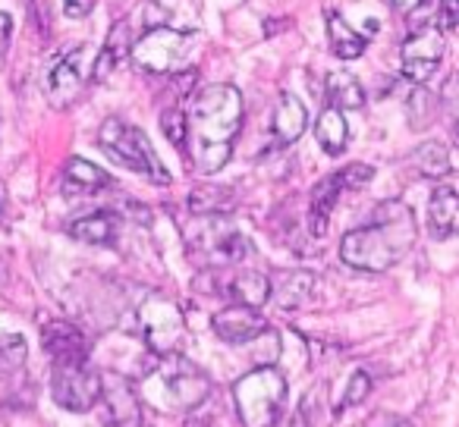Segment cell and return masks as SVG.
I'll return each instance as SVG.
<instances>
[{
  "mask_svg": "<svg viewBox=\"0 0 459 427\" xmlns=\"http://www.w3.org/2000/svg\"><path fill=\"white\" fill-rule=\"evenodd\" d=\"M287 377L277 364H258L233 383V408L243 427H274L287 406Z\"/></svg>",
  "mask_w": 459,
  "mask_h": 427,
  "instance_id": "cell-4",
  "label": "cell"
},
{
  "mask_svg": "<svg viewBox=\"0 0 459 427\" xmlns=\"http://www.w3.org/2000/svg\"><path fill=\"white\" fill-rule=\"evenodd\" d=\"M434 107H437V101H434V95H428V91H415L412 98H409V120H412L415 129H425L428 123H431L434 116Z\"/></svg>",
  "mask_w": 459,
  "mask_h": 427,
  "instance_id": "cell-29",
  "label": "cell"
},
{
  "mask_svg": "<svg viewBox=\"0 0 459 427\" xmlns=\"http://www.w3.org/2000/svg\"><path fill=\"white\" fill-rule=\"evenodd\" d=\"M98 0H64V13L70 16V20H85V16L95 10Z\"/></svg>",
  "mask_w": 459,
  "mask_h": 427,
  "instance_id": "cell-31",
  "label": "cell"
},
{
  "mask_svg": "<svg viewBox=\"0 0 459 427\" xmlns=\"http://www.w3.org/2000/svg\"><path fill=\"white\" fill-rule=\"evenodd\" d=\"M4 210H7V198H4V185H0V220H4Z\"/></svg>",
  "mask_w": 459,
  "mask_h": 427,
  "instance_id": "cell-36",
  "label": "cell"
},
{
  "mask_svg": "<svg viewBox=\"0 0 459 427\" xmlns=\"http://www.w3.org/2000/svg\"><path fill=\"white\" fill-rule=\"evenodd\" d=\"M98 145H101V151L108 154L110 160H117V164L126 167V170L145 176L148 183H154V185L170 183V173H167V167L160 164V158L154 154L148 135L142 132L139 126H133V123L120 120V116H108V120L101 123V129H98Z\"/></svg>",
  "mask_w": 459,
  "mask_h": 427,
  "instance_id": "cell-5",
  "label": "cell"
},
{
  "mask_svg": "<svg viewBox=\"0 0 459 427\" xmlns=\"http://www.w3.org/2000/svg\"><path fill=\"white\" fill-rule=\"evenodd\" d=\"M293 427H308V418H306V406L296 412V418H293Z\"/></svg>",
  "mask_w": 459,
  "mask_h": 427,
  "instance_id": "cell-35",
  "label": "cell"
},
{
  "mask_svg": "<svg viewBox=\"0 0 459 427\" xmlns=\"http://www.w3.org/2000/svg\"><path fill=\"white\" fill-rule=\"evenodd\" d=\"M129 47H133V32H129V20H120L114 29L108 32V41H104L101 54L91 64V82H104L110 73L117 70L120 60L129 57Z\"/></svg>",
  "mask_w": 459,
  "mask_h": 427,
  "instance_id": "cell-19",
  "label": "cell"
},
{
  "mask_svg": "<svg viewBox=\"0 0 459 427\" xmlns=\"http://www.w3.org/2000/svg\"><path fill=\"white\" fill-rule=\"evenodd\" d=\"M315 139L325 148L327 154H343L346 141H350V126L343 120V110L337 107H325L315 123Z\"/></svg>",
  "mask_w": 459,
  "mask_h": 427,
  "instance_id": "cell-23",
  "label": "cell"
},
{
  "mask_svg": "<svg viewBox=\"0 0 459 427\" xmlns=\"http://www.w3.org/2000/svg\"><path fill=\"white\" fill-rule=\"evenodd\" d=\"M390 4L396 7V13L409 16V13H415V10H419L421 4H425V0H390Z\"/></svg>",
  "mask_w": 459,
  "mask_h": 427,
  "instance_id": "cell-34",
  "label": "cell"
},
{
  "mask_svg": "<svg viewBox=\"0 0 459 427\" xmlns=\"http://www.w3.org/2000/svg\"><path fill=\"white\" fill-rule=\"evenodd\" d=\"M198 35L192 32H177L170 26H154L142 35L139 41H133L129 47V57L139 66L142 73H158V76H170L179 73L183 64L195 51Z\"/></svg>",
  "mask_w": 459,
  "mask_h": 427,
  "instance_id": "cell-7",
  "label": "cell"
},
{
  "mask_svg": "<svg viewBox=\"0 0 459 427\" xmlns=\"http://www.w3.org/2000/svg\"><path fill=\"white\" fill-rule=\"evenodd\" d=\"M139 399H145L154 412L164 414H189L208 399L211 377L195 362L183 358L179 352L158 355L152 368L142 374L135 387Z\"/></svg>",
  "mask_w": 459,
  "mask_h": 427,
  "instance_id": "cell-3",
  "label": "cell"
},
{
  "mask_svg": "<svg viewBox=\"0 0 459 427\" xmlns=\"http://www.w3.org/2000/svg\"><path fill=\"white\" fill-rule=\"evenodd\" d=\"M312 286H315V277L306 274V270H290L277 280V286L271 283V299L277 295L281 308H296L312 295Z\"/></svg>",
  "mask_w": 459,
  "mask_h": 427,
  "instance_id": "cell-25",
  "label": "cell"
},
{
  "mask_svg": "<svg viewBox=\"0 0 459 427\" xmlns=\"http://www.w3.org/2000/svg\"><path fill=\"white\" fill-rule=\"evenodd\" d=\"M41 343L51 362H66V358H89V339L70 320H48L41 327Z\"/></svg>",
  "mask_w": 459,
  "mask_h": 427,
  "instance_id": "cell-14",
  "label": "cell"
},
{
  "mask_svg": "<svg viewBox=\"0 0 459 427\" xmlns=\"http://www.w3.org/2000/svg\"><path fill=\"white\" fill-rule=\"evenodd\" d=\"M412 164H415V170H419L421 176H428V179H440V176H446V173L453 170L450 151H446L440 141H425V145L415 148Z\"/></svg>",
  "mask_w": 459,
  "mask_h": 427,
  "instance_id": "cell-27",
  "label": "cell"
},
{
  "mask_svg": "<svg viewBox=\"0 0 459 427\" xmlns=\"http://www.w3.org/2000/svg\"><path fill=\"white\" fill-rule=\"evenodd\" d=\"M237 204L233 192L223 185H198L189 195V210L192 214H230Z\"/></svg>",
  "mask_w": 459,
  "mask_h": 427,
  "instance_id": "cell-26",
  "label": "cell"
},
{
  "mask_svg": "<svg viewBox=\"0 0 459 427\" xmlns=\"http://www.w3.org/2000/svg\"><path fill=\"white\" fill-rule=\"evenodd\" d=\"M10 41H13V20H10V13L0 10V57L10 51Z\"/></svg>",
  "mask_w": 459,
  "mask_h": 427,
  "instance_id": "cell-33",
  "label": "cell"
},
{
  "mask_svg": "<svg viewBox=\"0 0 459 427\" xmlns=\"http://www.w3.org/2000/svg\"><path fill=\"white\" fill-rule=\"evenodd\" d=\"M110 185V176L95 167L91 160H82V158H73L66 160L64 167V179H60V192L66 198H79V195H95V192L108 189Z\"/></svg>",
  "mask_w": 459,
  "mask_h": 427,
  "instance_id": "cell-17",
  "label": "cell"
},
{
  "mask_svg": "<svg viewBox=\"0 0 459 427\" xmlns=\"http://www.w3.org/2000/svg\"><path fill=\"white\" fill-rule=\"evenodd\" d=\"M327 101L337 110H359L365 104V89L352 73L337 70L327 76Z\"/></svg>",
  "mask_w": 459,
  "mask_h": 427,
  "instance_id": "cell-24",
  "label": "cell"
},
{
  "mask_svg": "<svg viewBox=\"0 0 459 427\" xmlns=\"http://www.w3.org/2000/svg\"><path fill=\"white\" fill-rule=\"evenodd\" d=\"M394 427H412V424H406V421H400V424H394Z\"/></svg>",
  "mask_w": 459,
  "mask_h": 427,
  "instance_id": "cell-37",
  "label": "cell"
},
{
  "mask_svg": "<svg viewBox=\"0 0 459 427\" xmlns=\"http://www.w3.org/2000/svg\"><path fill=\"white\" fill-rule=\"evenodd\" d=\"M343 192H346V185H343L340 170L331 173V176H325L312 189V195H308V224H312L315 236H325V233H327L331 214H333V208H337V201H340V195H343Z\"/></svg>",
  "mask_w": 459,
  "mask_h": 427,
  "instance_id": "cell-16",
  "label": "cell"
},
{
  "mask_svg": "<svg viewBox=\"0 0 459 427\" xmlns=\"http://www.w3.org/2000/svg\"><path fill=\"white\" fill-rule=\"evenodd\" d=\"M444 32L437 26H419L403 41V76L415 85H425L444 60Z\"/></svg>",
  "mask_w": 459,
  "mask_h": 427,
  "instance_id": "cell-11",
  "label": "cell"
},
{
  "mask_svg": "<svg viewBox=\"0 0 459 427\" xmlns=\"http://www.w3.org/2000/svg\"><path fill=\"white\" fill-rule=\"evenodd\" d=\"M51 396L66 412H91L101 399V374L89 358H66L51 362Z\"/></svg>",
  "mask_w": 459,
  "mask_h": 427,
  "instance_id": "cell-9",
  "label": "cell"
},
{
  "mask_svg": "<svg viewBox=\"0 0 459 427\" xmlns=\"http://www.w3.org/2000/svg\"><path fill=\"white\" fill-rule=\"evenodd\" d=\"M243 129V95L233 85H208L195 91L186 110V154L198 173L227 167Z\"/></svg>",
  "mask_w": 459,
  "mask_h": 427,
  "instance_id": "cell-1",
  "label": "cell"
},
{
  "mask_svg": "<svg viewBox=\"0 0 459 427\" xmlns=\"http://www.w3.org/2000/svg\"><path fill=\"white\" fill-rule=\"evenodd\" d=\"M271 126H274V139L281 141V145H293V141L299 139L308 126L306 104H302L296 95H290V91H283L281 101H277V107H274V120H271Z\"/></svg>",
  "mask_w": 459,
  "mask_h": 427,
  "instance_id": "cell-20",
  "label": "cell"
},
{
  "mask_svg": "<svg viewBox=\"0 0 459 427\" xmlns=\"http://www.w3.org/2000/svg\"><path fill=\"white\" fill-rule=\"evenodd\" d=\"M415 239H419V226H415L412 208L403 201H384L377 204L368 224L346 233L340 243V258L365 274H384L412 252Z\"/></svg>",
  "mask_w": 459,
  "mask_h": 427,
  "instance_id": "cell-2",
  "label": "cell"
},
{
  "mask_svg": "<svg viewBox=\"0 0 459 427\" xmlns=\"http://www.w3.org/2000/svg\"><path fill=\"white\" fill-rule=\"evenodd\" d=\"M66 230H70L73 239H79L85 245H114L117 233H120V220L110 210H91L85 218L73 220Z\"/></svg>",
  "mask_w": 459,
  "mask_h": 427,
  "instance_id": "cell-18",
  "label": "cell"
},
{
  "mask_svg": "<svg viewBox=\"0 0 459 427\" xmlns=\"http://www.w3.org/2000/svg\"><path fill=\"white\" fill-rule=\"evenodd\" d=\"M368 389H371V377L365 374V371H356V374L350 377V387H346L343 406H356V402H362L365 396H368Z\"/></svg>",
  "mask_w": 459,
  "mask_h": 427,
  "instance_id": "cell-30",
  "label": "cell"
},
{
  "mask_svg": "<svg viewBox=\"0 0 459 427\" xmlns=\"http://www.w3.org/2000/svg\"><path fill=\"white\" fill-rule=\"evenodd\" d=\"M91 57L89 45H76L64 54L60 60H54L51 73H48V98L57 110H66L82 98L85 85L91 82Z\"/></svg>",
  "mask_w": 459,
  "mask_h": 427,
  "instance_id": "cell-10",
  "label": "cell"
},
{
  "mask_svg": "<svg viewBox=\"0 0 459 427\" xmlns=\"http://www.w3.org/2000/svg\"><path fill=\"white\" fill-rule=\"evenodd\" d=\"M135 318H139L142 339H145L154 355H170V352L183 349L186 318H183V308L173 299H167V295H145Z\"/></svg>",
  "mask_w": 459,
  "mask_h": 427,
  "instance_id": "cell-8",
  "label": "cell"
},
{
  "mask_svg": "<svg viewBox=\"0 0 459 427\" xmlns=\"http://www.w3.org/2000/svg\"><path fill=\"white\" fill-rule=\"evenodd\" d=\"M98 402H104V424L108 427H152L142 412L139 393L126 377H101V399Z\"/></svg>",
  "mask_w": 459,
  "mask_h": 427,
  "instance_id": "cell-12",
  "label": "cell"
},
{
  "mask_svg": "<svg viewBox=\"0 0 459 427\" xmlns=\"http://www.w3.org/2000/svg\"><path fill=\"white\" fill-rule=\"evenodd\" d=\"M459 224V198L453 185H437L431 192V201H428V233L437 243H446V239L456 233Z\"/></svg>",
  "mask_w": 459,
  "mask_h": 427,
  "instance_id": "cell-15",
  "label": "cell"
},
{
  "mask_svg": "<svg viewBox=\"0 0 459 427\" xmlns=\"http://www.w3.org/2000/svg\"><path fill=\"white\" fill-rule=\"evenodd\" d=\"M160 129H164V135L170 139L173 148L186 151V110L183 107H167L164 114H160Z\"/></svg>",
  "mask_w": 459,
  "mask_h": 427,
  "instance_id": "cell-28",
  "label": "cell"
},
{
  "mask_svg": "<svg viewBox=\"0 0 459 427\" xmlns=\"http://www.w3.org/2000/svg\"><path fill=\"white\" fill-rule=\"evenodd\" d=\"M223 289L237 305L262 308L264 302H271V280L258 270H239V274L230 277Z\"/></svg>",
  "mask_w": 459,
  "mask_h": 427,
  "instance_id": "cell-21",
  "label": "cell"
},
{
  "mask_svg": "<svg viewBox=\"0 0 459 427\" xmlns=\"http://www.w3.org/2000/svg\"><path fill=\"white\" fill-rule=\"evenodd\" d=\"M327 41H331V51L337 54L340 60L362 57L365 47H368V38H365V35H359L340 13L327 16Z\"/></svg>",
  "mask_w": 459,
  "mask_h": 427,
  "instance_id": "cell-22",
  "label": "cell"
},
{
  "mask_svg": "<svg viewBox=\"0 0 459 427\" xmlns=\"http://www.w3.org/2000/svg\"><path fill=\"white\" fill-rule=\"evenodd\" d=\"M198 224L189 230V252L204 268H233L246 258L249 243L230 224L227 214H195Z\"/></svg>",
  "mask_w": 459,
  "mask_h": 427,
  "instance_id": "cell-6",
  "label": "cell"
},
{
  "mask_svg": "<svg viewBox=\"0 0 459 427\" xmlns=\"http://www.w3.org/2000/svg\"><path fill=\"white\" fill-rule=\"evenodd\" d=\"M459 22V7L456 0H440V26L446 29V32H453Z\"/></svg>",
  "mask_w": 459,
  "mask_h": 427,
  "instance_id": "cell-32",
  "label": "cell"
},
{
  "mask_svg": "<svg viewBox=\"0 0 459 427\" xmlns=\"http://www.w3.org/2000/svg\"><path fill=\"white\" fill-rule=\"evenodd\" d=\"M211 327H214V333L223 339V343L246 346V343H252V339H258L264 330H268V320L262 318V312H258V308L237 305V302H233V305H227L223 312L214 314Z\"/></svg>",
  "mask_w": 459,
  "mask_h": 427,
  "instance_id": "cell-13",
  "label": "cell"
}]
</instances>
